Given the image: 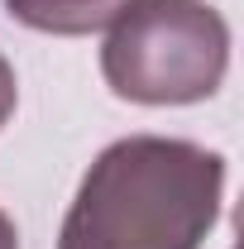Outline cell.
Listing matches in <instances>:
<instances>
[{
    "label": "cell",
    "mask_w": 244,
    "mask_h": 249,
    "mask_svg": "<svg viewBox=\"0 0 244 249\" xmlns=\"http://www.w3.org/2000/svg\"><path fill=\"white\" fill-rule=\"evenodd\" d=\"M225 192V158L163 134H129L91 163L58 249H201Z\"/></svg>",
    "instance_id": "1"
},
{
    "label": "cell",
    "mask_w": 244,
    "mask_h": 249,
    "mask_svg": "<svg viewBox=\"0 0 244 249\" xmlns=\"http://www.w3.org/2000/svg\"><path fill=\"white\" fill-rule=\"evenodd\" d=\"M230 29L201 0H134L110 24L101 72L110 91L139 106H192L220 91Z\"/></svg>",
    "instance_id": "2"
},
{
    "label": "cell",
    "mask_w": 244,
    "mask_h": 249,
    "mask_svg": "<svg viewBox=\"0 0 244 249\" xmlns=\"http://www.w3.org/2000/svg\"><path fill=\"white\" fill-rule=\"evenodd\" d=\"M134 0H5V10L38 34H96L110 29Z\"/></svg>",
    "instance_id": "3"
},
{
    "label": "cell",
    "mask_w": 244,
    "mask_h": 249,
    "mask_svg": "<svg viewBox=\"0 0 244 249\" xmlns=\"http://www.w3.org/2000/svg\"><path fill=\"white\" fill-rule=\"evenodd\" d=\"M15 67L5 62V53H0V129H5V120L15 115Z\"/></svg>",
    "instance_id": "4"
},
{
    "label": "cell",
    "mask_w": 244,
    "mask_h": 249,
    "mask_svg": "<svg viewBox=\"0 0 244 249\" xmlns=\"http://www.w3.org/2000/svg\"><path fill=\"white\" fill-rule=\"evenodd\" d=\"M0 249H19V230H15V220L0 211Z\"/></svg>",
    "instance_id": "5"
}]
</instances>
